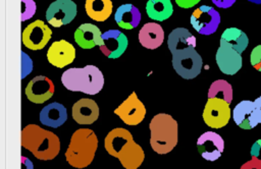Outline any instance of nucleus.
Returning <instances> with one entry per match:
<instances>
[{
    "instance_id": "9b49d317",
    "label": "nucleus",
    "mask_w": 261,
    "mask_h": 169,
    "mask_svg": "<svg viewBox=\"0 0 261 169\" xmlns=\"http://www.w3.org/2000/svg\"><path fill=\"white\" fill-rule=\"evenodd\" d=\"M76 15V4L72 0H56L46 10V19L52 26L68 24Z\"/></svg>"
},
{
    "instance_id": "bb28decb",
    "label": "nucleus",
    "mask_w": 261,
    "mask_h": 169,
    "mask_svg": "<svg viewBox=\"0 0 261 169\" xmlns=\"http://www.w3.org/2000/svg\"><path fill=\"white\" fill-rule=\"evenodd\" d=\"M207 97L222 99L228 104H230L233 97L232 87L225 79H216L210 84Z\"/></svg>"
},
{
    "instance_id": "a878e982",
    "label": "nucleus",
    "mask_w": 261,
    "mask_h": 169,
    "mask_svg": "<svg viewBox=\"0 0 261 169\" xmlns=\"http://www.w3.org/2000/svg\"><path fill=\"white\" fill-rule=\"evenodd\" d=\"M220 41L224 42L241 54L247 49L249 45L248 36L238 27L225 29L220 36Z\"/></svg>"
},
{
    "instance_id": "aec40b11",
    "label": "nucleus",
    "mask_w": 261,
    "mask_h": 169,
    "mask_svg": "<svg viewBox=\"0 0 261 169\" xmlns=\"http://www.w3.org/2000/svg\"><path fill=\"white\" fill-rule=\"evenodd\" d=\"M101 31L92 23H83L74 32V41L83 49H92L102 45Z\"/></svg>"
},
{
    "instance_id": "9d476101",
    "label": "nucleus",
    "mask_w": 261,
    "mask_h": 169,
    "mask_svg": "<svg viewBox=\"0 0 261 169\" xmlns=\"http://www.w3.org/2000/svg\"><path fill=\"white\" fill-rule=\"evenodd\" d=\"M52 31L44 21L37 19L28 24L21 33L22 44L30 50L43 49L51 39Z\"/></svg>"
},
{
    "instance_id": "f257e3e1",
    "label": "nucleus",
    "mask_w": 261,
    "mask_h": 169,
    "mask_svg": "<svg viewBox=\"0 0 261 169\" xmlns=\"http://www.w3.org/2000/svg\"><path fill=\"white\" fill-rule=\"evenodd\" d=\"M104 147L107 153L117 158L125 169H137L145 160L143 148L135 142L132 133L123 127L110 130L104 139Z\"/></svg>"
},
{
    "instance_id": "c756f323",
    "label": "nucleus",
    "mask_w": 261,
    "mask_h": 169,
    "mask_svg": "<svg viewBox=\"0 0 261 169\" xmlns=\"http://www.w3.org/2000/svg\"><path fill=\"white\" fill-rule=\"evenodd\" d=\"M22 5H24V11H21V20L31 18L36 12V4L33 0H21Z\"/></svg>"
},
{
    "instance_id": "5701e85b",
    "label": "nucleus",
    "mask_w": 261,
    "mask_h": 169,
    "mask_svg": "<svg viewBox=\"0 0 261 169\" xmlns=\"http://www.w3.org/2000/svg\"><path fill=\"white\" fill-rule=\"evenodd\" d=\"M167 46L170 52L184 50L188 48H196L197 39L186 27H176L171 31L167 39Z\"/></svg>"
},
{
    "instance_id": "f03ea898",
    "label": "nucleus",
    "mask_w": 261,
    "mask_h": 169,
    "mask_svg": "<svg viewBox=\"0 0 261 169\" xmlns=\"http://www.w3.org/2000/svg\"><path fill=\"white\" fill-rule=\"evenodd\" d=\"M21 147L29 150L39 160H52L60 151L59 137L37 124L24 126L20 134Z\"/></svg>"
},
{
    "instance_id": "393cba45",
    "label": "nucleus",
    "mask_w": 261,
    "mask_h": 169,
    "mask_svg": "<svg viewBox=\"0 0 261 169\" xmlns=\"http://www.w3.org/2000/svg\"><path fill=\"white\" fill-rule=\"evenodd\" d=\"M146 13L155 21H164L173 13V5L170 0H148Z\"/></svg>"
},
{
    "instance_id": "72a5a7b5",
    "label": "nucleus",
    "mask_w": 261,
    "mask_h": 169,
    "mask_svg": "<svg viewBox=\"0 0 261 169\" xmlns=\"http://www.w3.org/2000/svg\"><path fill=\"white\" fill-rule=\"evenodd\" d=\"M248 1L255 3V4H261V0H248Z\"/></svg>"
},
{
    "instance_id": "0eeeda50",
    "label": "nucleus",
    "mask_w": 261,
    "mask_h": 169,
    "mask_svg": "<svg viewBox=\"0 0 261 169\" xmlns=\"http://www.w3.org/2000/svg\"><path fill=\"white\" fill-rule=\"evenodd\" d=\"M190 22L197 33L209 36L217 31L220 23V14L212 6L201 5L192 12Z\"/></svg>"
},
{
    "instance_id": "2f4dec72",
    "label": "nucleus",
    "mask_w": 261,
    "mask_h": 169,
    "mask_svg": "<svg viewBox=\"0 0 261 169\" xmlns=\"http://www.w3.org/2000/svg\"><path fill=\"white\" fill-rule=\"evenodd\" d=\"M254 110H255V118L256 121L259 123H261V96H259L257 99H255L254 101Z\"/></svg>"
},
{
    "instance_id": "c85d7f7f",
    "label": "nucleus",
    "mask_w": 261,
    "mask_h": 169,
    "mask_svg": "<svg viewBox=\"0 0 261 169\" xmlns=\"http://www.w3.org/2000/svg\"><path fill=\"white\" fill-rule=\"evenodd\" d=\"M251 65L258 71L261 72V44L253 48L250 54Z\"/></svg>"
},
{
    "instance_id": "6ab92c4d",
    "label": "nucleus",
    "mask_w": 261,
    "mask_h": 169,
    "mask_svg": "<svg viewBox=\"0 0 261 169\" xmlns=\"http://www.w3.org/2000/svg\"><path fill=\"white\" fill-rule=\"evenodd\" d=\"M232 119L242 129L250 130L257 126L258 122L255 118L254 102L244 100L238 103L232 110Z\"/></svg>"
},
{
    "instance_id": "39448f33",
    "label": "nucleus",
    "mask_w": 261,
    "mask_h": 169,
    "mask_svg": "<svg viewBox=\"0 0 261 169\" xmlns=\"http://www.w3.org/2000/svg\"><path fill=\"white\" fill-rule=\"evenodd\" d=\"M61 81L69 91L96 95L103 89L104 76L98 67L86 65L83 68H69L65 70L62 73Z\"/></svg>"
},
{
    "instance_id": "4be33fe9",
    "label": "nucleus",
    "mask_w": 261,
    "mask_h": 169,
    "mask_svg": "<svg viewBox=\"0 0 261 169\" xmlns=\"http://www.w3.org/2000/svg\"><path fill=\"white\" fill-rule=\"evenodd\" d=\"M67 119V111L65 107L57 102L50 103L40 112V121L42 124L50 127H59Z\"/></svg>"
},
{
    "instance_id": "cd10ccee",
    "label": "nucleus",
    "mask_w": 261,
    "mask_h": 169,
    "mask_svg": "<svg viewBox=\"0 0 261 169\" xmlns=\"http://www.w3.org/2000/svg\"><path fill=\"white\" fill-rule=\"evenodd\" d=\"M251 160L244 163L242 169H261V138L254 142L251 147Z\"/></svg>"
},
{
    "instance_id": "423d86ee",
    "label": "nucleus",
    "mask_w": 261,
    "mask_h": 169,
    "mask_svg": "<svg viewBox=\"0 0 261 169\" xmlns=\"http://www.w3.org/2000/svg\"><path fill=\"white\" fill-rule=\"evenodd\" d=\"M171 54L172 67L180 77L192 79L201 73L203 59L194 48L173 51Z\"/></svg>"
},
{
    "instance_id": "f8f14e48",
    "label": "nucleus",
    "mask_w": 261,
    "mask_h": 169,
    "mask_svg": "<svg viewBox=\"0 0 261 169\" xmlns=\"http://www.w3.org/2000/svg\"><path fill=\"white\" fill-rule=\"evenodd\" d=\"M215 60L219 70L226 75L236 74L243 66L242 54L222 41L219 42Z\"/></svg>"
},
{
    "instance_id": "a211bd4d",
    "label": "nucleus",
    "mask_w": 261,
    "mask_h": 169,
    "mask_svg": "<svg viewBox=\"0 0 261 169\" xmlns=\"http://www.w3.org/2000/svg\"><path fill=\"white\" fill-rule=\"evenodd\" d=\"M140 44L149 50H155L163 44L164 31L157 22H146L140 30L139 35Z\"/></svg>"
},
{
    "instance_id": "ddd939ff",
    "label": "nucleus",
    "mask_w": 261,
    "mask_h": 169,
    "mask_svg": "<svg viewBox=\"0 0 261 169\" xmlns=\"http://www.w3.org/2000/svg\"><path fill=\"white\" fill-rule=\"evenodd\" d=\"M102 45L99 46L101 52L109 59L119 58L128 46L126 36L118 30H108L101 35Z\"/></svg>"
},
{
    "instance_id": "1a4fd4ad",
    "label": "nucleus",
    "mask_w": 261,
    "mask_h": 169,
    "mask_svg": "<svg viewBox=\"0 0 261 169\" xmlns=\"http://www.w3.org/2000/svg\"><path fill=\"white\" fill-rule=\"evenodd\" d=\"M146 107L138 98L137 93L133 92L116 109V114L126 125L135 126L140 124L146 116Z\"/></svg>"
},
{
    "instance_id": "6e6552de",
    "label": "nucleus",
    "mask_w": 261,
    "mask_h": 169,
    "mask_svg": "<svg viewBox=\"0 0 261 169\" xmlns=\"http://www.w3.org/2000/svg\"><path fill=\"white\" fill-rule=\"evenodd\" d=\"M231 116L229 104L222 99L208 98L204 110L203 120L211 128H221L225 126Z\"/></svg>"
},
{
    "instance_id": "473e14b6",
    "label": "nucleus",
    "mask_w": 261,
    "mask_h": 169,
    "mask_svg": "<svg viewBox=\"0 0 261 169\" xmlns=\"http://www.w3.org/2000/svg\"><path fill=\"white\" fill-rule=\"evenodd\" d=\"M211 1L216 7L226 9V8H229L230 6H232L237 0H211Z\"/></svg>"
},
{
    "instance_id": "7ed1b4c3",
    "label": "nucleus",
    "mask_w": 261,
    "mask_h": 169,
    "mask_svg": "<svg viewBox=\"0 0 261 169\" xmlns=\"http://www.w3.org/2000/svg\"><path fill=\"white\" fill-rule=\"evenodd\" d=\"M150 145L152 150L165 155L171 152L178 142L177 121L167 113H158L149 123Z\"/></svg>"
},
{
    "instance_id": "20e7f679",
    "label": "nucleus",
    "mask_w": 261,
    "mask_h": 169,
    "mask_svg": "<svg viewBox=\"0 0 261 169\" xmlns=\"http://www.w3.org/2000/svg\"><path fill=\"white\" fill-rule=\"evenodd\" d=\"M97 148L98 138L95 132L89 128H80L71 135L65 159L74 168H85L94 160Z\"/></svg>"
},
{
    "instance_id": "2eb2a0df",
    "label": "nucleus",
    "mask_w": 261,
    "mask_h": 169,
    "mask_svg": "<svg viewBox=\"0 0 261 169\" xmlns=\"http://www.w3.org/2000/svg\"><path fill=\"white\" fill-rule=\"evenodd\" d=\"M54 90V83L49 77L38 75L28 83L24 93L31 102L41 104L53 96Z\"/></svg>"
},
{
    "instance_id": "b1692460",
    "label": "nucleus",
    "mask_w": 261,
    "mask_h": 169,
    "mask_svg": "<svg viewBox=\"0 0 261 169\" xmlns=\"http://www.w3.org/2000/svg\"><path fill=\"white\" fill-rule=\"evenodd\" d=\"M85 9L90 18L95 21H105L112 13L111 0H86Z\"/></svg>"
},
{
    "instance_id": "4468645a",
    "label": "nucleus",
    "mask_w": 261,
    "mask_h": 169,
    "mask_svg": "<svg viewBox=\"0 0 261 169\" xmlns=\"http://www.w3.org/2000/svg\"><path fill=\"white\" fill-rule=\"evenodd\" d=\"M197 149L205 160L216 161L224 151V140L220 134L214 131H206L198 137Z\"/></svg>"
},
{
    "instance_id": "412c9836",
    "label": "nucleus",
    "mask_w": 261,
    "mask_h": 169,
    "mask_svg": "<svg viewBox=\"0 0 261 169\" xmlns=\"http://www.w3.org/2000/svg\"><path fill=\"white\" fill-rule=\"evenodd\" d=\"M114 19L117 25L123 30H133L140 24L141 12L130 3L118 6L114 13Z\"/></svg>"
},
{
    "instance_id": "dca6fc26",
    "label": "nucleus",
    "mask_w": 261,
    "mask_h": 169,
    "mask_svg": "<svg viewBox=\"0 0 261 169\" xmlns=\"http://www.w3.org/2000/svg\"><path fill=\"white\" fill-rule=\"evenodd\" d=\"M75 58L74 47L65 40L54 42L47 51L48 61L55 67L63 68Z\"/></svg>"
},
{
    "instance_id": "f3484780",
    "label": "nucleus",
    "mask_w": 261,
    "mask_h": 169,
    "mask_svg": "<svg viewBox=\"0 0 261 169\" xmlns=\"http://www.w3.org/2000/svg\"><path fill=\"white\" fill-rule=\"evenodd\" d=\"M99 117L97 103L89 98H83L72 106V118L79 124H92Z\"/></svg>"
},
{
    "instance_id": "7c9ffc66",
    "label": "nucleus",
    "mask_w": 261,
    "mask_h": 169,
    "mask_svg": "<svg viewBox=\"0 0 261 169\" xmlns=\"http://www.w3.org/2000/svg\"><path fill=\"white\" fill-rule=\"evenodd\" d=\"M176 5L184 9H189L197 5L201 0H174Z\"/></svg>"
}]
</instances>
